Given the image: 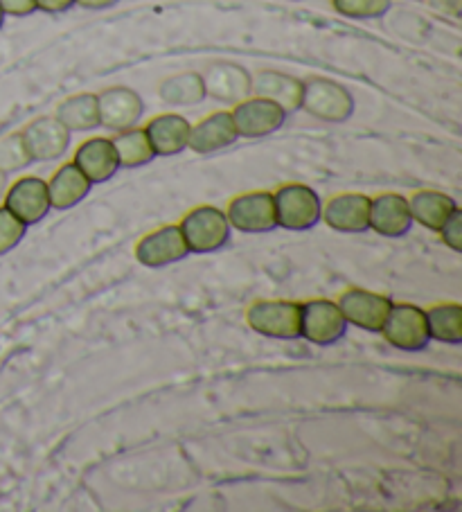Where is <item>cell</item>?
Returning <instances> with one entry per match:
<instances>
[{
    "instance_id": "32",
    "label": "cell",
    "mask_w": 462,
    "mask_h": 512,
    "mask_svg": "<svg viewBox=\"0 0 462 512\" xmlns=\"http://www.w3.org/2000/svg\"><path fill=\"white\" fill-rule=\"evenodd\" d=\"M75 5V0H37V10L46 14H64Z\"/></svg>"
},
{
    "instance_id": "6",
    "label": "cell",
    "mask_w": 462,
    "mask_h": 512,
    "mask_svg": "<svg viewBox=\"0 0 462 512\" xmlns=\"http://www.w3.org/2000/svg\"><path fill=\"white\" fill-rule=\"evenodd\" d=\"M379 334H384L386 343L402 352H420L431 343L426 312L413 303H393Z\"/></svg>"
},
{
    "instance_id": "36",
    "label": "cell",
    "mask_w": 462,
    "mask_h": 512,
    "mask_svg": "<svg viewBox=\"0 0 462 512\" xmlns=\"http://www.w3.org/2000/svg\"><path fill=\"white\" fill-rule=\"evenodd\" d=\"M3 23H5V14H3V10H0V28H3Z\"/></svg>"
},
{
    "instance_id": "11",
    "label": "cell",
    "mask_w": 462,
    "mask_h": 512,
    "mask_svg": "<svg viewBox=\"0 0 462 512\" xmlns=\"http://www.w3.org/2000/svg\"><path fill=\"white\" fill-rule=\"evenodd\" d=\"M5 208H10L25 226L41 224L52 210L48 181L41 176H21L5 190Z\"/></svg>"
},
{
    "instance_id": "19",
    "label": "cell",
    "mask_w": 462,
    "mask_h": 512,
    "mask_svg": "<svg viewBox=\"0 0 462 512\" xmlns=\"http://www.w3.org/2000/svg\"><path fill=\"white\" fill-rule=\"evenodd\" d=\"M190 120L179 113H161L147 122V138L156 156H176L188 149Z\"/></svg>"
},
{
    "instance_id": "15",
    "label": "cell",
    "mask_w": 462,
    "mask_h": 512,
    "mask_svg": "<svg viewBox=\"0 0 462 512\" xmlns=\"http://www.w3.org/2000/svg\"><path fill=\"white\" fill-rule=\"evenodd\" d=\"M239 140V134L233 122V113L230 111H215L210 116L201 118L197 125L190 129L188 149L194 154H217L224 149L233 147Z\"/></svg>"
},
{
    "instance_id": "7",
    "label": "cell",
    "mask_w": 462,
    "mask_h": 512,
    "mask_svg": "<svg viewBox=\"0 0 462 512\" xmlns=\"http://www.w3.org/2000/svg\"><path fill=\"white\" fill-rule=\"evenodd\" d=\"M224 213L228 217L230 228L246 235H262L278 228L273 192L266 190L239 194V197L228 203V210H224Z\"/></svg>"
},
{
    "instance_id": "29",
    "label": "cell",
    "mask_w": 462,
    "mask_h": 512,
    "mask_svg": "<svg viewBox=\"0 0 462 512\" xmlns=\"http://www.w3.org/2000/svg\"><path fill=\"white\" fill-rule=\"evenodd\" d=\"M25 233H28V226L10 208L0 206V255L14 251L23 242Z\"/></svg>"
},
{
    "instance_id": "5",
    "label": "cell",
    "mask_w": 462,
    "mask_h": 512,
    "mask_svg": "<svg viewBox=\"0 0 462 512\" xmlns=\"http://www.w3.org/2000/svg\"><path fill=\"white\" fill-rule=\"evenodd\" d=\"M348 332V321L336 300L314 298L300 307V339L314 346H334Z\"/></svg>"
},
{
    "instance_id": "14",
    "label": "cell",
    "mask_w": 462,
    "mask_h": 512,
    "mask_svg": "<svg viewBox=\"0 0 462 512\" xmlns=\"http://www.w3.org/2000/svg\"><path fill=\"white\" fill-rule=\"evenodd\" d=\"M321 222L336 233H366L370 231V197L361 192L336 194L323 206Z\"/></svg>"
},
{
    "instance_id": "35",
    "label": "cell",
    "mask_w": 462,
    "mask_h": 512,
    "mask_svg": "<svg viewBox=\"0 0 462 512\" xmlns=\"http://www.w3.org/2000/svg\"><path fill=\"white\" fill-rule=\"evenodd\" d=\"M5 190H7V174L0 172V197H3Z\"/></svg>"
},
{
    "instance_id": "23",
    "label": "cell",
    "mask_w": 462,
    "mask_h": 512,
    "mask_svg": "<svg viewBox=\"0 0 462 512\" xmlns=\"http://www.w3.org/2000/svg\"><path fill=\"white\" fill-rule=\"evenodd\" d=\"M70 134H84L100 127V111H97L95 93H79L68 97L57 107L55 116Z\"/></svg>"
},
{
    "instance_id": "30",
    "label": "cell",
    "mask_w": 462,
    "mask_h": 512,
    "mask_svg": "<svg viewBox=\"0 0 462 512\" xmlns=\"http://www.w3.org/2000/svg\"><path fill=\"white\" fill-rule=\"evenodd\" d=\"M438 233L442 237V242L447 244L451 251H456V253L462 251V210L460 208L453 210L451 217L442 224Z\"/></svg>"
},
{
    "instance_id": "22",
    "label": "cell",
    "mask_w": 462,
    "mask_h": 512,
    "mask_svg": "<svg viewBox=\"0 0 462 512\" xmlns=\"http://www.w3.org/2000/svg\"><path fill=\"white\" fill-rule=\"evenodd\" d=\"M408 208H411L413 224H420L426 231L438 233L453 210L458 208V203L440 190H420L408 199Z\"/></svg>"
},
{
    "instance_id": "8",
    "label": "cell",
    "mask_w": 462,
    "mask_h": 512,
    "mask_svg": "<svg viewBox=\"0 0 462 512\" xmlns=\"http://www.w3.org/2000/svg\"><path fill=\"white\" fill-rule=\"evenodd\" d=\"M136 260L147 269H165L170 264L185 260L190 255L188 242L181 233L179 224H167L147 233L136 244Z\"/></svg>"
},
{
    "instance_id": "18",
    "label": "cell",
    "mask_w": 462,
    "mask_h": 512,
    "mask_svg": "<svg viewBox=\"0 0 462 512\" xmlns=\"http://www.w3.org/2000/svg\"><path fill=\"white\" fill-rule=\"evenodd\" d=\"M73 163L84 172L86 179L93 185L111 181L113 176L120 172V161L118 154H115L113 140L104 136L84 140V143L77 147Z\"/></svg>"
},
{
    "instance_id": "10",
    "label": "cell",
    "mask_w": 462,
    "mask_h": 512,
    "mask_svg": "<svg viewBox=\"0 0 462 512\" xmlns=\"http://www.w3.org/2000/svg\"><path fill=\"white\" fill-rule=\"evenodd\" d=\"M97 111H100V127L120 134L138 127L145 113V102L129 86H111L97 95Z\"/></svg>"
},
{
    "instance_id": "12",
    "label": "cell",
    "mask_w": 462,
    "mask_h": 512,
    "mask_svg": "<svg viewBox=\"0 0 462 512\" xmlns=\"http://www.w3.org/2000/svg\"><path fill=\"white\" fill-rule=\"evenodd\" d=\"M339 307L348 325L363 332H381L393 300L368 289H348L341 294Z\"/></svg>"
},
{
    "instance_id": "24",
    "label": "cell",
    "mask_w": 462,
    "mask_h": 512,
    "mask_svg": "<svg viewBox=\"0 0 462 512\" xmlns=\"http://www.w3.org/2000/svg\"><path fill=\"white\" fill-rule=\"evenodd\" d=\"M111 140H113L115 154H118L120 170L122 167L124 170H136V167L149 165L156 158L154 147H151L145 129L131 127L127 131L115 134V138H111Z\"/></svg>"
},
{
    "instance_id": "21",
    "label": "cell",
    "mask_w": 462,
    "mask_h": 512,
    "mask_svg": "<svg viewBox=\"0 0 462 512\" xmlns=\"http://www.w3.org/2000/svg\"><path fill=\"white\" fill-rule=\"evenodd\" d=\"M93 183L75 163L61 165L48 181V197L52 210H70L91 194Z\"/></svg>"
},
{
    "instance_id": "13",
    "label": "cell",
    "mask_w": 462,
    "mask_h": 512,
    "mask_svg": "<svg viewBox=\"0 0 462 512\" xmlns=\"http://www.w3.org/2000/svg\"><path fill=\"white\" fill-rule=\"evenodd\" d=\"M23 143L28 147L32 163L59 161L70 147V131L55 116H43L32 120L21 131Z\"/></svg>"
},
{
    "instance_id": "17",
    "label": "cell",
    "mask_w": 462,
    "mask_h": 512,
    "mask_svg": "<svg viewBox=\"0 0 462 512\" xmlns=\"http://www.w3.org/2000/svg\"><path fill=\"white\" fill-rule=\"evenodd\" d=\"M201 77L206 93L226 104L242 102L253 91L251 73L237 64H228V61H219V64L208 66V70Z\"/></svg>"
},
{
    "instance_id": "27",
    "label": "cell",
    "mask_w": 462,
    "mask_h": 512,
    "mask_svg": "<svg viewBox=\"0 0 462 512\" xmlns=\"http://www.w3.org/2000/svg\"><path fill=\"white\" fill-rule=\"evenodd\" d=\"M332 7L345 19L372 21L390 12V0H332Z\"/></svg>"
},
{
    "instance_id": "3",
    "label": "cell",
    "mask_w": 462,
    "mask_h": 512,
    "mask_svg": "<svg viewBox=\"0 0 462 512\" xmlns=\"http://www.w3.org/2000/svg\"><path fill=\"white\" fill-rule=\"evenodd\" d=\"M181 233L188 242L190 253H217L230 244L233 228L224 210L217 206H197L183 217Z\"/></svg>"
},
{
    "instance_id": "16",
    "label": "cell",
    "mask_w": 462,
    "mask_h": 512,
    "mask_svg": "<svg viewBox=\"0 0 462 512\" xmlns=\"http://www.w3.org/2000/svg\"><path fill=\"white\" fill-rule=\"evenodd\" d=\"M411 228L413 217L404 194L386 192L370 199V231H375L381 237L397 240V237L408 235Z\"/></svg>"
},
{
    "instance_id": "33",
    "label": "cell",
    "mask_w": 462,
    "mask_h": 512,
    "mask_svg": "<svg viewBox=\"0 0 462 512\" xmlns=\"http://www.w3.org/2000/svg\"><path fill=\"white\" fill-rule=\"evenodd\" d=\"M429 5L438 12L451 16V19H458L460 16V0H429Z\"/></svg>"
},
{
    "instance_id": "26",
    "label": "cell",
    "mask_w": 462,
    "mask_h": 512,
    "mask_svg": "<svg viewBox=\"0 0 462 512\" xmlns=\"http://www.w3.org/2000/svg\"><path fill=\"white\" fill-rule=\"evenodd\" d=\"M158 95L170 107H194L206 100V86H203L201 73H181L167 77L158 88Z\"/></svg>"
},
{
    "instance_id": "34",
    "label": "cell",
    "mask_w": 462,
    "mask_h": 512,
    "mask_svg": "<svg viewBox=\"0 0 462 512\" xmlns=\"http://www.w3.org/2000/svg\"><path fill=\"white\" fill-rule=\"evenodd\" d=\"M118 0H75V5L84 7V10H106V7H113Z\"/></svg>"
},
{
    "instance_id": "31",
    "label": "cell",
    "mask_w": 462,
    "mask_h": 512,
    "mask_svg": "<svg viewBox=\"0 0 462 512\" xmlns=\"http://www.w3.org/2000/svg\"><path fill=\"white\" fill-rule=\"evenodd\" d=\"M0 10L5 16H30L37 12V0H0Z\"/></svg>"
},
{
    "instance_id": "25",
    "label": "cell",
    "mask_w": 462,
    "mask_h": 512,
    "mask_svg": "<svg viewBox=\"0 0 462 512\" xmlns=\"http://www.w3.org/2000/svg\"><path fill=\"white\" fill-rule=\"evenodd\" d=\"M426 325H429L431 341L460 346L462 343V307L458 303H440L429 307Z\"/></svg>"
},
{
    "instance_id": "9",
    "label": "cell",
    "mask_w": 462,
    "mask_h": 512,
    "mask_svg": "<svg viewBox=\"0 0 462 512\" xmlns=\"http://www.w3.org/2000/svg\"><path fill=\"white\" fill-rule=\"evenodd\" d=\"M233 113V122L239 138H266L280 131L287 122V113H284L278 104L266 100V97L248 95L246 100L237 102Z\"/></svg>"
},
{
    "instance_id": "4",
    "label": "cell",
    "mask_w": 462,
    "mask_h": 512,
    "mask_svg": "<svg viewBox=\"0 0 462 512\" xmlns=\"http://www.w3.org/2000/svg\"><path fill=\"white\" fill-rule=\"evenodd\" d=\"M300 307L296 300H255L246 321L251 330L275 341L300 339Z\"/></svg>"
},
{
    "instance_id": "20",
    "label": "cell",
    "mask_w": 462,
    "mask_h": 512,
    "mask_svg": "<svg viewBox=\"0 0 462 512\" xmlns=\"http://www.w3.org/2000/svg\"><path fill=\"white\" fill-rule=\"evenodd\" d=\"M251 95L266 97L289 116L302 107V79L278 70H262L253 77Z\"/></svg>"
},
{
    "instance_id": "2",
    "label": "cell",
    "mask_w": 462,
    "mask_h": 512,
    "mask_svg": "<svg viewBox=\"0 0 462 512\" xmlns=\"http://www.w3.org/2000/svg\"><path fill=\"white\" fill-rule=\"evenodd\" d=\"M354 97L343 84L327 77L302 79V111L323 122H345L354 113Z\"/></svg>"
},
{
    "instance_id": "1",
    "label": "cell",
    "mask_w": 462,
    "mask_h": 512,
    "mask_svg": "<svg viewBox=\"0 0 462 512\" xmlns=\"http://www.w3.org/2000/svg\"><path fill=\"white\" fill-rule=\"evenodd\" d=\"M278 228L291 233L312 231L321 224L323 201L318 192L302 183H287L273 192Z\"/></svg>"
},
{
    "instance_id": "28",
    "label": "cell",
    "mask_w": 462,
    "mask_h": 512,
    "mask_svg": "<svg viewBox=\"0 0 462 512\" xmlns=\"http://www.w3.org/2000/svg\"><path fill=\"white\" fill-rule=\"evenodd\" d=\"M32 163L28 154V147L23 143L21 131L19 134H10L0 138V172L3 174H14L25 170Z\"/></svg>"
}]
</instances>
